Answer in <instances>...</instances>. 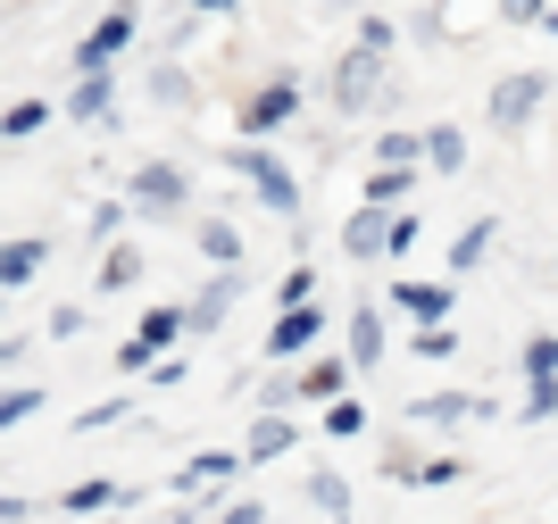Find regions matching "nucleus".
<instances>
[{"mask_svg": "<svg viewBox=\"0 0 558 524\" xmlns=\"http://www.w3.org/2000/svg\"><path fill=\"white\" fill-rule=\"evenodd\" d=\"M534 109H542V75H509V84L492 92V125H500V134H517Z\"/></svg>", "mask_w": 558, "mask_h": 524, "instance_id": "6", "label": "nucleus"}, {"mask_svg": "<svg viewBox=\"0 0 558 524\" xmlns=\"http://www.w3.org/2000/svg\"><path fill=\"white\" fill-rule=\"evenodd\" d=\"M484 251H492V226H466V233H459V251H450V275L484 267Z\"/></svg>", "mask_w": 558, "mask_h": 524, "instance_id": "23", "label": "nucleus"}, {"mask_svg": "<svg viewBox=\"0 0 558 524\" xmlns=\"http://www.w3.org/2000/svg\"><path fill=\"white\" fill-rule=\"evenodd\" d=\"M333 100H342L350 117L375 100V50H350V59H342V75H333Z\"/></svg>", "mask_w": 558, "mask_h": 524, "instance_id": "7", "label": "nucleus"}, {"mask_svg": "<svg viewBox=\"0 0 558 524\" xmlns=\"http://www.w3.org/2000/svg\"><path fill=\"white\" fill-rule=\"evenodd\" d=\"M142 283V251H125V242H117L109 258H100V292H134Z\"/></svg>", "mask_w": 558, "mask_h": 524, "instance_id": "19", "label": "nucleus"}, {"mask_svg": "<svg viewBox=\"0 0 558 524\" xmlns=\"http://www.w3.org/2000/svg\"><path fill=\"white\" fill-rule=\"evenodd\" d=\"M233 167H242V175H251L258 192H267V208H283V217H292V208H301V183L283 175V167L267 159V150H233Z\"/></svg>", "mask_w": 558, "mask_h": 524, "instance_id": "4", "label": "nucleus"}, {"mask_svg": "<svg viewBox=\"0 0 558 524\" xmlns=\"http://www.w3.org/2000/svg\"><path fill=\"white\" fill-rule=\"evenodd\" d=\"M100 100H109V84H100V75H84V84H75V117H100Z\"/></svg>", "mask_w": 558, "mask_h": 524, "instance_id": "33", "label": "nucleus"}, {"mask_svg": "<svg viewBox=\"0 0 558 524\" xmlns=\"http://www.w3.org/2000/svg\"><path fill=\"white\" fill-rule=\"evenodd\" d=\"M308 292H317V275H308V267L283 275V308H308Z\"/></svg>", "mask_w": 558, "mask_h": 524, "instance_id": "31", "label": "nucleus"}, {"mask_svg": "<svg viewBox=\"0 0 558 524\" xmlns=\"http://www.w3.org/2000/svg\"><path fill=\"white\" fill-rule=\"evenodd\" d=\"M201 251H209L217 267H242V233H233L226 217H209V226H201Z\"/></svg>", "mask_w": 558, "mask_h": 524, "instance_id": "20", "label": "nucleus"}, {"mask_svg": "<svg viewBox=\"0 0 558 524\" xmlns=\"http://www.w3.org/2000/svg\"><path fill=\"white\" fill-rule=\"evenodd\" d=\"M375 358H384V317L359 308V317H350V366H375Z\"/></svg>", "mask_w": 558, "mask_h": 524, "instance_id": "14", "label": "nucleus"}, {"mask_svg": "<svg viewBox=\"0 0 558 524\" xmlns=\"http://www.w3.org/2000/svg\"><path fill=\"white\" fill-rule=\"evenodd\" d=\"M392 300H400L417 325H450V283H400Z\"/></svg>", "mask_w": 558, "mask_h": 524, "instance_id": "11", "label": "nucleus"}, {"mask_svg": "<svg viewBox=\"0 0 558 524\" xmlns=\"http://www.w3.org/2000/svg\"><path fill=\"white\" fill-rule=\"evenodd\" d=\"M417 416H434V425H459V416H484V400H475V391H434V400H417Z\"/></svg>", "mask_w": 558, "mask_h": 524, "instance_id": "17", "label": "nucleus"}, {"mask_svg": "<svg viewBox=\"0 0 558 524\" xmlns=\"http://www.w3.org/2000/svg\"><path fill=\"white\" fill-rule=\"evenodd\" d=\"M400 192H409V167H384V175H367V208H392Z\"/></svg>", "mask_w": 558, "mask_h": 524, "instance_id": "28", "label": "nucleus"}, {"mask_svg": "<svg viewBox=\"0 0 558 524\" xmlns=\"http://www.w3.org/2000/svg\"><path fill=\"white\" fill-rule=\"evenodd\" d=\"M425 159H434V167H442V175H450V167L466 159V142L450 134V125H434V134H425Z\"/></svg>", "mask_w": 558, "mask_h": 524, "instance_id": "27", "label": "nucleus"}, {"mask_svg": "<svg viewBox=\"0 0 558 524\" xmlns=\"http://www.w3.org/2000/svg\"><path fill=\"white\" fill-rule=\"evenodd\" d=\"M409 150H417V134H384V142H375V159H384V167H409Z\"/></svg>", "mask_w": 558, "mask_h": 524, "instance_id": "32", "label": "nucleus"}, {"mask_svg": "<svg viewBox=\"0 0 558 524\" xmlns=\"http://www.w3.org/2000/svg\"><path fill=\"white\" fill-rule=\"evenodd\" d=\"M525 416H558V375H534V383H525Z\"/></svg>", "mask_w": 558, "mask_h": 524, "instance_id": "29", "label": "nucleus"}, {"mask_svg": "<svg viewBox=\"0 0 558 524\" xmlns=\"http://www.w3.org/2000/svg\"><path fill=\"white\" fill-rule=\"evenodd\" d=\"M217 524H267V508H258V500H226V508H217Z\"/></svg>", "mask_w": 558, "mask_h": 524, "instance_id": "34", "label": "nucleus"}, {"mask_svg": "<svg viewBox=\"0 0 558 524\" xmlns=\"http://www.w3.org/2000/svg\"><path fill=\"white\" fill-rule=\"evenodd\" d=\"M233 300H242V275H233V267H217V283H209L201 300H192V333H217Z\"/></svg>", "mask_w": 558, "mask_h": 524, "instance_id": "8", "label": "nucleus"}, {"mask_svg": "<svg viewBox=\"0 0 558 524\" xmlns=\"http://www.w3.org/2000/svg\"><path fill=\"white\" fill-rule=\"evenodd\" d=\"M342 251L350 258H375V251H392V226H384V208H359L342 226Z\"/></svg>", "mask_w": 558, "mask_h": 524, "instance_id": "10", "label": "nucleus"}, {"mask_svg": "<svg viewBox=\"0 0 558 524\" xmlns=\"http://www.w3.org/2000/svg\"><path fill=\"white\" fill-rule=\"evenodd\" d=\"M542 25H550V34H558V9H550V17H542Z\"/></svg>", "mask_w": 558, "mask_h": 524, "instance_id": "37", "label": "nucleus"}, {"mask_svg": "<svg viewBox=\"0 0 558 524\" xmlns=\"http://www.w3.org/2000/svg\"><path fill=\"white\" fill-rule=\"evenodd\" d=\"M175 333H192V308H150V317L134 325V342L117 350V366H150L167 342H175Z\"/></svg>", "mask_w": 558, "mask_h": 524, "instance_id": "1", "label": "nucleus"}, {"mask_svg": "<svg viewBox=\"0 0 558 524\" xmlns=\"http://www.w3.org/2000/svg\"><path fill=\"white\" fill-rule=\"evenodd\" d=\"M525 375H558V333H534V342H525Z\"/></svg>", "mask_w": 558, "mask_h": 524, "instance_id": "30", "label": "nucleus"}, {"mask_svg": "<svg viewBox=\"0 0 558 524\" xmlns=\"http://www.w3.org/2000/svg\"><path fill=\"white\" fill-rule=\"evenodd\" d=\"M43 125H50V109H43V100H17V109H9V142H34Z\"/></svg>", "mask_w": 558, "mask_h": 524, "instance_id": "26", "label": "nucleus"}, {"mask_svg": "<svg viewBox=\"0 0 558 524\" xmlns=\"http://www.w3.org/2000/svg\"><path fill=\"white\" fill-rule=\"evenodd\" d=\"M192 9H233V0H192Z\"/></svg>", "mask_w": 558, "mask_h": 524, "instance_id": "36", "label": "nucleus"}, {"mask_svg": "<svg viewBox=\"0 0 558 524\" xmlns=\"http://www.w3.org/2000/svg\"><path fill=\"white\" fill-rule=\"evenodd\" d=\"M34 409H43V383H9V400H0V425H25Z\"/></svg>", "mask_w": 558, "mask_h": 524, "instance_id": "24", "label": "nucleus"}, {"mask_svg": "<svg viewBox=\"0 0 558 524\" xmlns=\"http://www.w3.org/2000/svg\"><path fill=\"white\" fill-rule=\"evenodd\" d=\"M326 434L333 441H359V434H367V409H359V400H333V409H326Z\"/></svg>", "mask_w": 558, "mask_h": 524, "instance_id": "21", "label": "nucleus"}, {"mask_svg": "<svg viewBox=\"0 0 558 524\" xmlns=\"http://www.w3.org/2000/svg\"><path fill=\"white\" fill-rule=\"evenodd\" d=\"M68 516H100V508H117V483H100V475H84V483H68Z\"/></svg>", "mask_w": 558, "mask_h": 524, "instance_id": "16", "label": "nucleus"}, {"mask_svg": "<svg viewBox=\"0 0 558 524\" xmlns=\"http://www.w3.org/2000/svg\"><path fill=\"white\" fill-rule=\"evenodd\" d=\"M500 17H550L542 0H500Z\"/></svg>", "mask_w": 558, "mask_h": 524, "instance_id": "35", "label": "nucleus"}, {"mask_svg": "<svg viewBox=\"0 0 558 524\" xmlns=\"http://www.w3.org/2000/svg\"><path fill=\"white\" fill-rule=\"evenodd\" d=\"M392 483H459V458H392Z\"/></svg>", "mask_w": 558, "mask_h": 524, "instance_id": "18", "label": "nucleus"}, {"mask_svg": "<svg viewBox=\"0 0 558 524\" xmlns=\"http://www.w3.org/2000/svg\"><path fill=\"white\" fill-rule=\"evenodd\" d=\"M242 466H251L242 450H201V458L184 466V475H175V491H209V483H233Z\"/></svg>", "mask_w": 558, "mask_h": 524, "instance_id": "9", "label": "nucleus"}, {"mask_svg": "<svg viewBox=\"0 0 558 524\" xmlns=\"http://www.w3.org/2000/svg\"><path fill=\"white\" fill-rule=\"evenodd\" d=\"M292 109H301V84H292V75H276V84H267L251 109H242V134H276Z\"/></svg>", "mask_w": 558, "mask_h": 524, "instance_id": "5", "label": "nucleus"}, {"mask_svg": "<svg viewBox=\"0 0 558 524\" xmlns=\"http://www.w3.org/2000/svg\"><path fill=\"white\" fill-rule=\"evenodd\" d=\"M134 208L142 217H175L184 208V167H134Z\"/></svg>", "mask_w": 558, "mask_h": 524, "instance_id": "2", "label": "nucleus"}, {"mask_svg": "<svg viewBox=\"0 0 558 524\" xmlns=\"http://www.w3.org/2000/svg\"><path fill=\"white\" fill-rule=\"evenodd\" d=\"M409 350H417V358H450V350H459V333H450V325H417V333H409Z\"/></svg>", "mask_w": 558, "mask_h": 524, "instance_id": "25", "label": "nucleus"}, {"mask_svg": "<svg viewBox=\"0 0 558 524\" xmlns=\"http://www.w3.org/2000/svg\"><path fill=\"white\" fill-rule=\"evenodd\" d=\"M342 375H350L342 358H308L301 375H292V400H333V391H342Z\"/></svg>", "mask_w": 558, "mask_h": 524, "instance_id": "12", "label": "nucleus"}, {"mask_svg": "<svg viewBox=\"0 0 558 524\" xmlns=\"http://www.w3.org/2000/svg\"><path fill=\"white\" fill-rule=\"evenodd\" d=\"M317 333H326L317 300H308V308H283V317H276V333H267V358H308V350H317Z\"/></svg>", "mask_w": 558, "mask_h": 524, "instance_id": "3", "label": "nucleus"}, {"mask_svg": "<svg viewBox=\"0 0 558 524\" xmlns=\"http://www.w3.org/2000/svg\"><path fill=\"white\" fill-rule=\"evenodd\" d=\"M308 500L326 508V516H342V508H350V483H342V475H326V466H317V475H308Z\"/></svg>", "mask_w": 558, "mask_h": 524, "instance_id": "22", "label": "nucleus"}, {"mask_svg": "<svg viewBox=\"0 0 558 524\" xmlns=\"http://www.w3.org/2000/svg\"><path fill=\"white\" fill-rule=\"evenodd\" d=\"M283 450H292V425H283L276 409H267V416L251 425V441H242V458H283Z\"/></svg>", "mask_w": 558, "mask_h": 524, "instance_id": "15", "label": "nucleus"}, {"mask_svg": "<svg viewBox=\"0 0 558 524\" xmlns=\"http://www.w3.org/2000/svg\"><path fill=\"white\" fill-rule=\"evenodd\" d=\"M43 242H9V258H0V283H9V292H25V283H34V275H43Z\"/></svg>", "mask_w": 558, "mask_h": 524, "instance_id": "13", "label": "nucleus"}]
</instances>
